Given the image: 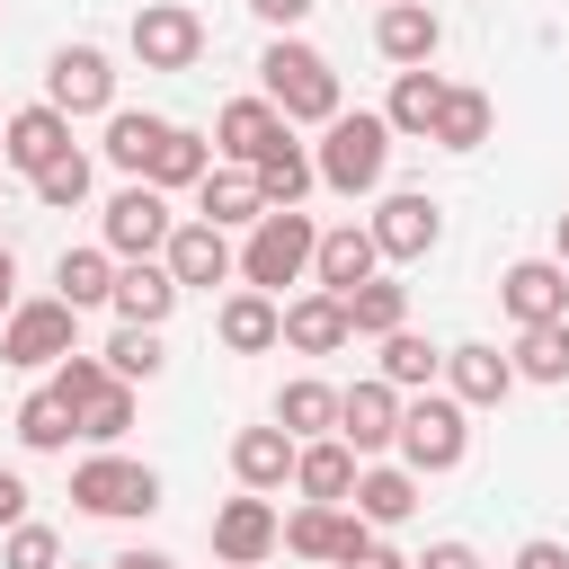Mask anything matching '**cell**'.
<instances>
[{"instance_id": "obj_1", "label": "cell", "mask_w": 569, "mask_h": 569, "mask_svg": "<svg viewBox=\"0 0 569 569\" xmlns=\"http://www.w3.org/2000/svg\"><path fill=\"white\" fill-rule=\"evenodd\" d=\"M258 89L276 98L284 124H329V116L347 107L338 62H329L320 44H302V36H267V53H258Z\"/></svg>"}, {"instance_id": "obj_2", "label": "cell", "mask_w": 569, "mask_h": 569, "mask_svg": "<svg viewBox=\"0 0 569 569\" xmlns=\"http://www.w3.org/2000/svg\"><path fill=\"white\" fill-rule=\"evenodd\" d=\"M391 116L382 107H338L329 124H320V142H311V160H320V187L329 196H373L382 187V169H391Z\"/></svg>"}, {"instance_id": "obj_3", "label": "cell", "mask_w": 569, "mask_h": 569, "mask_svg": "<svg viewBox=\"0 0 569 569\" xmlns=\"http://www.w3.org/2000/svg\"><path fill=\"white\" fill-rule=\"evenodd\" d=\"M311 258H320V222L302 204H267L240 231V284H258L276 302H284V284H311Z\"/></svg>"}, {"instance_id": "obj_4", "label": "cell", "mask_w": 569, "mask_h": 569, "mask_svg": "<svg viewBox=\"0 0 569 569\" xmlns=\"http://www.w3.org/2000/svg\"><path fill=\"white\" fill-rule=\"evenodd\" d=\"M418 480H436V471H462V453H471V409L453 400V391H409L400 400V445H391Z\"/></svg>"}, {"instance_id": "obj_5", "label": "cell", "mask_w": 569, "mask_h": 569, "mask_svg": "<svg viewBox=\"0 0 569 569\" xmlns=\"http://www.w3.org/2000/svg\"><path fill=\"white\" fill-rule=\"evenodd\" d=\"M62 356H80V311H71L62 293H36V302H18V311L0 320V365L53 373Z\"/></svg>"}, {"instance_id": "obj_6", "label": "cell", "mask_w": 569, "mask_h": 569, "mask_svg": "<svg viewBox=\"0 0 569 569\" xmlns=\"http://www.w3.org/2000/svg\"><path fill=\"white\" fill-rule=\"evenodd\" d=\"M71 507H80V516H151V507H160V471L133 462V453H116V445H98V453L71 471Z\"/></svg>"}, {"instance_id": "obj_7", "label": "cell", "mask_w": 569, "mask_h": 569, "mask_svg": "<svg viewBox=\"0 0 569 569\" xmlns=\"http://www.w3.org/2000/svg\"><path fill=\"white\" fill-rule=\"evenodd\" d=\"M124 44H133L142 71H196L204 62V18L187 0H142L133 27H124Z\"/></svg>"}, {"instance_id": "obj_8", "label": "cell", "mask_w": 569, "mask_h": 569, "mask_svg": "<svg viewBox=\"0 0 569 569\" xmlns=\"http://www.w3.org/2000/svg\"><path fill=\"white\" fill-rule=\"evenodd\" d=\"M169 231H178V213H169V196H160L151 178H124V187L107 196V213H98V240H107L116 258H160Z\"/></svg>"}, {"instance_id": "obj_9", "label": "cell", "mask_w": 569, "mask_h": 569, "mask_svg": "<svg viewBox=\"0 0 569 569\" xmlns=\"http://www.w3.org/2000/svg\"><path fill=\"white\" fill-rule=\"evenodd\" d=\"M267 551H284V516L267 489H240L213 507V560L222 569H267Z\"/></svg>"}, {"instance_id": "obj_10", "label": "cell", "mask_w": 569, "mask_h": 569, "mask_svg": "<svg viewBox=\"0 0 569 569\" xmlns=\"http://www.w3.org/2000/svg\"><path fill=\"white\" fill-rule=\"evenodd\" d=\"M365 222H373V240H382V267H418V258L445 240V204H436L427 187H400V196H382Z\"/></svg>"}, {"instance_id": "obj_11", "label": "cell", "mask_w": 569, "mask_h": 569, "mask_svg": "<svg viewBox=\"0 0 569 569\" xmlns=\"http://www.w3.org/2000/svg\"><path fill=\"white\" fill-rule=\"evenodd\" d=\"M373 542V525L356 516V507H338V498H302L293 516H284V551L293 560H320V569H338L347 551H365Z\"/></svg>"}, {"instance_id": "obj_12", "label": "cell", "mask_w": 569, "mask_h": 569, "mask_svg": "<svg viewBox=\"0 0 569 569\" xmlns=\"http://www.w3.org/2000/svg\"><path fill=\"white\" fill-rule=\"evenodd\" d=\"M44 98L62 116H116V62H107V44H62L44 62Z\"/></svg>"}, {"instance_id": "obj_13", "label": "cell", "mask_w": 569, "mask_h": 569, "mask_svg": "<svg viewBox=\"0 0 569 569\" xmlns=\"http://www.w3.org/2000/svg\"><path fill=\"white\" fill-rule=\"evenodd\" d=\"M400 400H409V391H400V382H382V373L347 382V391H338V436H347L365 462H373V453H391V445H400Z\"/></svg>"}, {"instance_id": "obj_14", "label": "cell", "mask_w": 569, "mask_h": 569, "mask_svg": "<svg viewBox=\"0 0 569 569\" xmlns=\"http://www.w3.org/2000/svg\"><path fill=\"white\" fill-rule=\"evenodd\" d=\"M160 258H169V276H178L187 293H196V284L213 293V284H231V276H240V249H231V231H222V222H204V213H196V222H178Z\"/></svg>"}, {"instance_id": "obj_15", "label": "cell", "mask_w": 569, "mask_h": 569, "mask_svg": "<svg viewBox=\"0 0 569 569\" xmlns=\"http://www.w3.org/2000/svg\"><path fill=\"white\" fill-rule=\"evenodd\" d=\"M71 151V116L53 107V98H36V107H18L9 124H0V160L18 169V178H36V169H53Z\"/></svg>"}, {"instance_id": "obj_16", "label": "cell", "mask_w": 569, "mask_h": 569, "mask_svg": "<svg viewBox=\"0 0 569 569\" xmlns=\"http://www.w3.org/2000/svg\"><path fill=\"white\" fill-rule=\"evenodd\" d=\"M445 391H453L462 409H498V400L516 391V356L489 347V338H462V347H445Z\"/></svg>"}, {"instance_id": "obj_17", "label": "cell", "mask_w": 569, "mask_h": 569, "mask_svg": "<svg viewBox=\"0 0 569 569\" xmlns=\"http://www.w3.org/2000/svg\"><path fill=\"white\" fill-rule=\"evenodd\" d=\"M498 302H507L516 329H533V320H569V267H560V258H516V267L498 276Z\"/></svg>"}, {"instance_id": "obj_18", "label": "cell", "mask_w": 569, "mask_h": 569, "mask_svg": "<svg viewBox=\"0 0 569 569\" xmlns=\"http://www.w3.org/2000/svg\"><path fill=\"white\" fill-rule=\"evenodd\" d=\"M213 338H222L231 356H267V347H284V302L258 293V284H240V293L213 302Z\"/></svg>"}, {"instance_id": "obj_19", "label": "cell", "mask_w": 569, "mask_h": 569, "mask_svg": "<svg viewBox=\"0 0 569 569\" xmlns=\"http://www.w3.org/2000/svg\"><path fill=\"white\" fill-rule=\"evenodd\" d=\"M373 44H382V62L418 71V62H436V53H445V18H436L427 0H382V18H373Z\"/></svg>"}, {"instance_id": "obj_20", "label": "cell", "mask_w": 569, "mask_h": 569, "mask_svg": "<svg viewBox=\"0 0 569 569\" xmlns=\"http://www.w3.org/2000/svg\"><path fill=\"white\" fill-rule=\"evenodd\" d=\"M178 293H187V284L169 276V258H124V267H116V302H107V311H116V320H133V329H160V320L178 311Z\"/></svg>"}, {"instance_id": "obj_21", "label": "cell", "mask_w": 569, "mask_h": 569, "mask_svg": "<svg viewBox=\"0 0 569 569\" xmlns=\"http://www.w3.org/2000/svg\"><path fill=\"white\" fill-rule=\"evenodd\" d=\"M347 338H356V320H347V293L311 284V293H293V302H284V347H293V356H338Z\"/></svg>"}, {"instance_id": "obj_22", "label": "cell", "mask_w": 569, "mask_h": 569, "mask_svg": "<svg viewBox=\"0 0 569 569\" xmlns=\"http://www.w3.org/2000/svg\"><path fill=\"white\" fill-rule=\"evenodd\" d=\"M293 453H302V436H284L276 418H267V427H240V436H231V480L276 498V489H293Z\"/></svg>"}, {"instance_id": "obj_23", "label": "cell", "mask_w": 569, "mask_h": 569, "mask_svg": "<svg viewBox=\"0 0 569 569\" xmlns=\"http://www.w3.org/2000/svg\"><path fill=\"white\" fill-rule=\"evenodd\" d=\"M276 133H284V116H276V98H267V89L222 98V116H213V160H240V169H249Z\"/></svg>"}, {"instance_id": "obj_24", "label": "cell", "mask_w": 569, "mask_h": 569, "mask_svg": "<svg viewBox=\"0 0 569 569\" xmlns=\"http://www.w3.org/2000/svg\"><path fill=\"white\" fill-rule=\"evenodd\" d=\"M365 276H382V240H373V222H338V231H320L311 284H329V293H356Z\"/></svg>"}, {"instance_id": "obj_25", "label": "cell", "mask_w": 569, "mask_h": 569, "mask_svg": "<svg viewBox=\"0 0 569 569\" xmlns=\"http://www.w3.org/2000/svg\"><path fill=\"white\" fill-rule=\"evenodd\" d=\"M347 507H356V516H365L373 533H391V525H409V516H418V471H409V462H382V453H373V462L356 471V498H347Z\"/></svg>"}, {"instance_id": "obj_26", "label": "cell", "mask_w": 569, "mask_h": 569, "mask_svg": "<svg viewBox=\"0 0 569 569\" xmlns=\"http://www.w3.org/2000/svg\"><path fill=\"white\" fill-rule=\"evenodd\" d=\"M196 213H204V222H222V231H249V222L267 213V187H258V169H240V160H213V169H204V187H196Z\"/></svg>"}, {"instance_id": "obj_27", "label": "cell", "mask_w": 569, "mask_h": 569, "mask_svg": "<svg viewBox=\"0 0 569 569\" xmlns=\"http://www.w3.org/2000/svg\"><path fill=\"white\" fill-rule=\"evenodd\" d=\"M356 471H365V453L347 445V436H311L302 453H293V498H356Z\"/></svg>"}, {"instance_id": "obj_28", "label": "cell", "mask_w": 569, "mask_h": 569, "mask_svg": "<svg viewBox=\"0 0 569 569\" xmlns=\"http://www.w3.org/2000/svg\"><path fill=\"white\" fill-rule=\"evenodd\" d=\"M445 89H453V80H445V71H427V62H418V71H391V98H382L391 133H400V142H427V133H436Z\"/></svg>"}, {"instance_id": "obj_29", "label": "cell", "mask_w": 569, "mask_h": 569, "mask_svg": "<svg viewBox=\"0 0 569 569\" xmlns=\"http://www.w3.org/2000/svg\"><path fill=\"white\" fill-rule=\"evenodd\" d=\"M249 169H258L267 204H302V196L320 187V160H311V142H293V124H284V133H276V142H267V151H258Z\"/></svg>"}, {"instance_id": "obj_30", "label": "cell", "mask_w": 569, "mask_h": 569, "mask_svg": "<svg viewBox=\"0 0 569 569\" xmlns=\"http://www.w3.org/2000/svg\"><path fill=\"white\" fill-rule=\"evenodd\" d=\"M116 267H124V258H116L107 240H98V249H62V258H53V293H62L71 311H98V302H116Z\"/></svg>"}, {"instance_id": "obj_31", "label": "cell", "mask_w": 569, "mask_h": 569, "mask_svg": "<svg viewBox=\"0 0 569 569\" xmlns=\"http://www.w3.org/2000/svg\"><path fill=\"white\" fill-rule=\"evenodd\" d=\"M160 142H169V116H151V107H116L98 151H107L124 178H151V151H160Z\"/></svg>"}, {"instance_id": "obj_32", "label": "cell", "mask_w": 569, "mask_h": 569, "mask_svg": "<svg viewBox=\"0 0 569 569\" xmlns=\"http://www.w3.org/2000/svg\"><path fill=\"white\" fill-rule=\"evenodd\" d=\"M276 427L284 436H338V382H320V373H293L284 391H276Z\"/></svg>"}, {"instance_id": "obj_33", "label": "cell", "mask_w": 569, "mask_h": 569, "mask_svg": "<svg viewBox=\"0 0 569 569\" xmlns=\"http://www.w3.org/2000/svg\"><path fill=\"white\" fill-rule=\"evenodd\" d=\"M489 124H498V107H489V89H445V107H436V151H480L489 142Z\"/></svg>"}, {"instance_id": "obj_34", "label": "cell", "mask_w": 569, "mask_h": 569, "mask_svg": "<svg viewBox=\"0 0 569 569\" xmlns=\"http://www.w3.org/2000/svg\"><path fill=\"white\" fill-rule=\"evenodd\" d=\"M204 169H213V133L169 124V142L151 151V187H160V196H178V187H204Z\"/></svg>"}, {"instance_id": "obj_35", "label": "cell", "mask_w": 569, "mask_h": 569, "mask_svg": "<svg viewBox=\"0 0 569 569\" xmlns=\"http://www.w3.org/2000/svg\"><path fill=\"white\" fill-rule=\"evenodd\" d=\"M71 436H80V418H71V400H62L53 382L18 400V445H27V453H71Z\"/></svg>"}, {"instance_id": "obj_36", "label": "cell", "mask_w": 569, "mask_h": 569, "mask_svg": "<svg viewBox=\"0 0 569 569\" xmlns=\"http://www.w3.org/2000/svg\"><path fill=\"white\" fill-rule=\"evenodd\" d=\"M516 382H569V320H533L516 329Z\"/></svg>"}, {"instance_id": "obj_37", "label": "cell", "mask_w": 569, "mask_h": 569, "mask_svg": "<svg viewBox=\"0 0 569 569\" xmlns=\"http://www.w3.org/2000/svg\"><path fill=\"white\" fill-rule=\"evenodd\" d=\"M347 320H356V338H391V329H409V284L365 276V284L347 293Z\"/></svg>"}, {"instance_id": "obj_38", "label": "cell", "mask_w": 569, "mask_h": 569, "mask_svg": "<svg viewBox=\"0 0 569 569\" xmlns=\"http://www.w3.org/2000/svg\"><path fill=\"white\" fill-rule=\"evenodd\" d=\"M373 373H382V382H400V391H427V382L445 373V347H436V338H418V329H391Z\"/></svg>"}, {"instance_id": "obj_39", "label": "cell", "mask_w": 569, "mask_h": 569, "mask_svg": "<svg viewBox=\"0 0 569 569\" xmlns=\"http://www.w3.org/2000/svg\"><path fill=\"white\" fill-rule=\"evenodd\" d=\"M27 187H36V204H53V213H71V204H89V187H98V169H89V151H62V160H53V169H36Z\"/></svg>"}, {"instance_id": "obj_40", "label": "cell", "mask_w": 569, "mask_h": 569, "mask_svg": "<svg viewBox=\"0 0 569 569\" xmlns=\"http://www.w3.org/2000/svg\"><path fill=\"white\" fill-rule=\"evenodd\" d=\"M98 356H107V365H116L124 382H151V373L169 365V347H160V329H133V320H116V338H107Z\"/></svg>"}, {"instance_id": "obj_41", "label": "cell", "mask_w": 569, "mask_h": 569, "mask_svg": "<svg viewBox=\"0 0 569 569\" xmlns=\"http://www.w3.org/2000/svg\"><path fill=\"white\" fill-rule=\"evenodd\" d=\"M0 569H62V533L36 525V516L9 525V533H0Z\"/></svg>"}, {"instance_id": "obj_42", "label": "cell", "mask_w": 569, "mask_h": 569, "mask_svg": "<svg viewBox=\"0 0 569 569\" xmlns=\"http://www.w3.org/2000/svg\"><path fill=\"white\" fill-rule=\"evenodd\" d=\"M124 427H133V382H116L80 409V445H124Z\"/></svg>"}, {"instance_id": "obj_43", "label": "cell", "mask_w": 569, "mask_h": 569, "mask_svg": "<svg viewBox=\"0 0 569 569\" xmlns=\"http://www.w3.org/2000/svg\"><path fill=\"white\" fill-rule=\"evenodd\" d=\"M311 9H320V0H249V18H258V27H276V36H293Z\"/></svg>"}, {"instance_id": "obj_44", "label": "cell", "mask_w": 569, "mask_h": 569, "mask_svg": "<svg viewBox=\"0 0 569 569\" xmlns=\"http://www.w3.org/2000/svg\"><path fill=\"white\" fill-rule=\"evenodd\" d=\"M27 498H36V489H27V480L0 462V533H9V525H27Z\"/></svg>"}, {"instance_id": "obj_45", "label": "cell", "mask_w": 569, "mask_h": 569, "mask_svg": "<svg viewBox=\"0 0 569 569\" xmlns=\"http://www.w3.org/2000/svg\"><path fill=\"white\" fill-rule=\"evenodd\" d=\"M338 569H418V560H409V551H391V542L373 533V542H365V551H347Z\"/></svg>"}, {"instance_id": "obj_46", "label": "cell", "mask_w": 569, "mask_h": 569, "mask_svg": "<svg viewBox=\"0 0 569 569\" xmlns=\"http://www.w3.org/2000/svg\"><path fill=\"white\" fill-rule=\"evenodd\" d=\"M418 569H489V560H480L471 542H427V551H418Z\"/></svg>"}, {"instance_id": "obj_47", "label": "cell", "mask_w": 569, "mask_h": 569, "mask_svg": "<svg viewBox=\"0 0 569 569\" xmlns=\"http://www.w3.org/2000/svg\"><path fill=\"white\" fill-rule=\"evenodd\" d=\"M507 569H569V542H551V533H533V542H525V551H516Z\"/></svg>"}, {"instance_id": "obj_48", "label": "cell", "mask_w": 569, "mask_h": 569, "mask_svg": "<svg viewBox=\"0 0 569 569\" xmlns=\"http://www.w3.org/2000/svg\"><path fill=\"white\" fill-rule=\"evenodd\" d=\"M9 311H18V249L0 240V320H9Z\"/></svg>"}, {"instance_id": "obj_49", "label": "cell", "mask_w": 569, "mask_h": 569, "mask_svg": "<svg viewBox=\"0 0 569 569\" xmlns=\"http://www.w3.org/2000/svg\"><path fill=\"white\" fill-rule=\"evenodd\" d=\"M107 569H178V560H169V551H142V542H133V551H116Z\"/></svg>"}, {"instance_id": "obj_50", "label": "cell", "mask_w": 569, "mask_h": 569, "mask_svg": "<svg viewBox=\"0 0 569 569\" xmlns=\"http://www.w3.org/2000/svg\"><path fill=\"white\" fill-rule=\"evenodd\" d=\"M551 240H560V267H569V213H560V231H551Z\"/></svg>"}, {"instance_id": "obj_51", "label": "cell", "mask_w": 569, "mask_h": 569, "mask_svg": "<svg viewBox=\"0 0 569 569\" xmlns=\"http://www.w3.org/2000/svg\"><path fill=\"white\" fill-rule=\"evenodd\" d=\"M0 124H9V116H0Z\"/></svg>"}]
</instances>
